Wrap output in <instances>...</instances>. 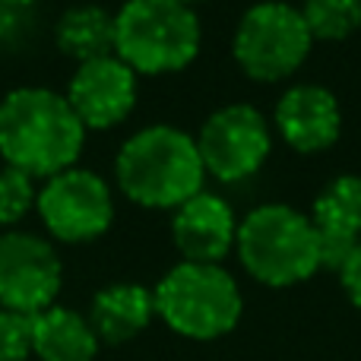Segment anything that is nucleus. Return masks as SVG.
Masks as SVG:
<instances>
[{"instance_id": "9b49d317", "label": "nucleus", "mask_w": 361, "mask_h": 361, "mask_svg": "<svg viewBox=\"0 0 361 361\" xmlns=\"http://www.w3.org/2000/svg\"><path fill=\"white\" fill-rule=\"evenodd\" d=\"M273 124L295 152H324L343 133V108L326 86L298 82L279 95Z\"/></svg>"}, {"instance_id": "423d86ee", "label": "nucleus", "mask_w": 361, "mask_h": 361, "mask_svg": "<svg viewBox=\"0 0 361 361\" xmlns=\"http://www.w3.org/2000/svg\"><path fill=\"white\" fill-rule=\"evenodd\" d=\"M314 38L301 10L282 0H263L244 10L231 35V54L238 67L257 82L288 80L307 61Z\"/></svg>"}, {"instance_id": "9d476101", "label": "nucleus", "mask_w": 361, "mask_h": 361, "mask_svg": "<svg viewBox=\"0 0 361 361\" xmlns=\"http://www.w3.org/2000/svg\"><path fill=\"white\" fill-rule=\"evenodd\" d=\"M67 102L86 127H114L137 105V73L118 54L82 61L70 76Z\"/></svg>"}, {"instance_id": "f03ea898", "label": "nucleus", "mask_w": 361, "mask_h": 361, "mask_svg": "<svg viewBox=\"0 0 361 361\" xmlns=\"http://www.w3.org/2000/svg\"><path fill=\"white\" fill-rule=\"evenodd\" d=\"M114 175L133 203L178 209L203 190L206 169L190 133L171 124H152L124 140L114 159Z\"/></svg>"}, {"instance_id": "a211bd4d", "label": "nucleus", "mask_w": 361, "mask_h": 361, "mask_svg": "<svg viewBox=\"0 0 361 361\" xmlns=\"http://www.w3.org/2000/svg\"><path fill=\"white\" fill-rule=\"evenodd\" d=\"M35 180L23 169H0V225H13L35 206Z\"/></svg>"}, {"instance_id": "4be33fe9", "label": "nucleus", "mask_w": 361, "mask_h": 361, "mask_svg": "<svg viewBox=\"0 0 361 361\" xmlns=\"http://www.w3.org/2000/svg\"><path fill=\"white\" fill-rule=\"evenodd\" d=\"M180 4H187V6H193V4H200V0H180Z\"/></svg>"}, {"instance_id": "39448f33", "label": "nucleus", "mask_w": 361, "mask_h": 361, "mask_svg": "<svg viewBox=\"0 0 361 361\" xmlns=\"http://www.w3.org/2000/svg\"><path fill=\"white\" fill-rule=\"evenodd\" d=\"M200 19L180 0H127L114 13V54L133 73H175L200 51Z\"/></svg>"}, {"instance_id": "412c9836", "label": "nucleus", "mask_w": 361, "mask_h": 361, "mask_svg": "<svg viewBox=\"0 0 361 361\" xmlns=\"http://www.w3.org/2000/svg\"><path fill=\"white\" fill-rule=\"evenodd\" d=\"M0 4H4V6L6 4H10V6H23V4H32V0H0Z\"/></svg>"}, {"instance_id": "7ed1b4c3", "label": "nucleus", "mask_w": 361, "mask_h": 361, "mask_svg": "<svg viewBox=\"0 0 361 361\" xmlns=\"http://www.w3.org/2000/svg\"><path fill=\"white\" fill-rule=\"evenodd\" d=\"M238 260L257 282L288 288L320 269V244L311 216L286 203H263L238 222Z\"/></svg>"}, {"instance_id": "f8f14e48", "label": "nucleus", "mask_w": 361, "mask_h": 361, "mask_svg": "<svg viewBox=\"0 0 361 361\" xmlns=\"http://www.w3.org/2000/svg\"><path fill=\"white\" fill-rule=\"evenodd\" d=\"M171 238L180 257L190 263H219L228 257L238 238V219L228 200L200 190L175 209Z\"/></svg>"}, {"instance_id": "aec40b11", "label": "nucleus", "mask_w": 361, "mask_h": 361, "mask_svg": "<svg viewBox=\"0 0 361 361\" xmlns=\"http://www.w3.org/2000/svg\"><path fill=\"white\" fill-rule=\"evenodd\" d=\"M339 282H343L349 301L361 311V244L352 250L349 260L343 263V269H339Z\"/></svg>"}, {"instance_id": "6ab92c4d", "label": "nucleus", "mask_w": 361, "mask_h": 361, "mask_svg": "<svg viewBox=\"0 0 361 361\" xmlns=\"http://www.w3.org/2000/svg\"><path fill=\"white\" fill-rule=\"evenodd\" d=\"M32 314L0 307V361H29L32 358Z\"/></svg>"}, {"instance_id": "20e7f679", "label": "nucleus", "mask_w": 361, "mask_h": 361, "mask_svg": "<svg viewBox=\"0 0 361 361\" xmlns=\"http://www.w3.org/2000/svg\"><path fill=\"white\" fill-rule=\"evenodd\" d=\"M156 317H162L178 336L219 339L241 320L244 298L235 276L222 263L180 260L152 288Z\"/></svg>"}, {"instance_id": "dca6fc26", "label": "nucleus", "mask_w": 361, "mask_h": 361, "mask_svg": "<svg viewBox=\"0 0 361 361\" xmlns=\"http://www.w3.org/2000/svg\"><path fill=\"white\" fill-rule=\"evenodd\" d=\"M54 42L63 54L76 61L114 54V13L99 4H76L61 13L54 25Z\"/></svg>"}, {"instance_id": "0eeeda50", "label": "nucleus", "mask_w": 361, "mask_h": 361, "mask_svg": "<svg viewBox=\"0 0 361 361\" xmlns=\"http://www.w3.org/2000/svg\"><path fill=\"white\" fill-rule=\"evenodd\" d=\"M193 140H197L206 175L222 184H238L257 175L273 149L267 118L254 105H241V102L212 111Z\"/></svg>"}, {"instance_id": "1a4fd4ad", "label": "nucleus", "mask_w": 361, "mask_h": 361, "mask_svg": "<svg viewBox=\"0 0 361 361\" xmlns=\"http://www.w3.org/2000/svg\"><path fill=\"white\" fill-rule=\"evenodd\" d=\"M63 282V263L54 244L32 231L0 235V307L42 314L54 305Z\"/></svg>"}, {"instance_id": "4468645a", "label": "nucleus", "mask_w": 361, "mask_h": 361, "mask_svg": "<svg viewBox=\"0 0 361 361\" xmlns=\"http://www.w3.org/2000/svg\"><path fill=\"white\" fill-rule=\"evenodd\" d=\"M89 324H92L99 343L121 345L146 330L156 317V301L146 286L137 282H114L92 295L89 305Z\"/></svg>"}, {"instance_id": "6e6552de", "label": "nucleus", "mask_w": 361, "mask_h": 361, "mask_svg": "<svg viewBox=\"0 0 361 361\" xmlns=\"http://www.w3.org/2000/svg\"><path fill=\"white\" fill-rule=\"evenodd\" d=\"M42 222L61 241L99 238L114 219V197L105 178L89 169H63L35 193Z\"/></svg>"}, {"instance_id": "ddd939ff", "label": "nucleus", "mask_w": 361, "mask_h": 361, "mask_svg": "<svg viewBox=\"0 0 361 361\" xmlns=\"http://www.w3.org/2000/svg\"><path fill=\"white\" fill-rule=\"evenodd\" d=\"M311 222L320 244V269H343L361 244V178L339 175L314 197Z\"/></svg>"}, {"instance_id": "5701e85b", "label": "nucleus", "mask_w": 361, "mask_h": 361, "mask_svg": "<svg viewBox=\"0 0 361 361\" xmlns=\"http://www.w3.org/2000/svg\"><path fill=\"white\" fill-rule=\"evenodd\" d=\"M0 25H4V4H0Z\"/></svg>"}, {"instance_id": "2eb2a0df", "label": "nucleus", "mask_w": 361, "mask_h": 361, "mask_svg": "<svg viewBox=\"0 0 361 361\" xmlns=\"http://www.w3.org/2000/svg\"><path fill=\"white\" fill-rule=\"evenodd\" d=\"M99 345L102 343L86 314L61 305H51L48 311L35 314L32 355L38 361H95Z\"/></svg>"}, {"instance_id": "f257e3e1", "label": "nucleus", "mask_w": 361, "mask_h": 361, "mask_svg": "<svg viewBox=\"0 0 361 361\" xmlns=\"http://www.w3.org/2000/svg\"><path fill=\"white\" fill-rule=\"evenodd\" d=\"M82 140L86 124L54 89L19 86L0 99V156L25 175L51 178L73 169Z\"/></svg>"}, {"instance_id": "f3484780", "label": "nucleus", "mask_w": 361, "mask_h": 361, "mask_svg": "<svg viewBox=\"0 0 361 361\" xmlns=\"http://www.w3.org/2000/svg\"><path fill=\"white\" fill-rule=\"evenodd\" d=\"M298 10L317 42H343L361 29V0H305Z\"/></svg>"}]
</instances>
